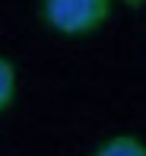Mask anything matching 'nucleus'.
<instances>
[{"label":"nucleus","mask_w":146,"mask_h":156,"mask_svg":"<svg viewBox=\"0 0 146 156\" xmlns=\"http://www.w3.org/2000/svg\"><path fill=\"white\" fill-rule=\"evenodd\" d=\"M111 6L114 0H41V19L57 35L83 38L108 23Z\"/></svg>","instance_id":"1"},{"label":"nucleus","mask_w":146,"mask_h":156,"mask_svg":"<svg viewBox=\"0 0 146 156\" xmlns=\"http://www.w3.org/2000/svg\"><path fill=\"white\" fill-rule=\"evenodd\" d=\"M89 156H146V140L137 134H114L102 140Z\"/></svg>","instance_id":"2"},{"label":"nucleus","mask_w":146,"mask_h":156,"mask_svg":"<svg viewBox=\"0 0 146 156\" xmlns=\"http://www.w3.org/2000/svg\"><path fill=\"white\" fill-rule=\"evenodd\" d=\"M16 86H19V73H16V64L10 58L0 54V115L13 105L16 99Z\"/></svg>","instance_id":"3"},{"label":"nucleus","mask_w":146,"mask_h":156,"mask_svg":"<svg viewBox=\"0 0 146 156\" xmlns=\"http://www.w3.org/2000/svg\"><path fill=\"white\" fill-rule=\"evenodd\" d=\"M121 3H124V6H130V10H137V6H143L146 0H121Z\"/></svg>","instance_id":"4"}]
</instances>
